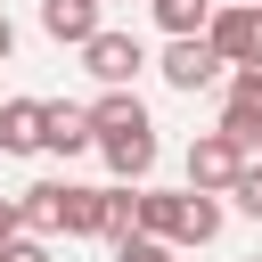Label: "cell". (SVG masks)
Instances as JSON below:
<instances>
[{
    "label": "cell",
    "mask_w": 262,
    "mask_h": 262,
    "mask_svg": "<svg viewBox=\"0 0 262 262\" xmlns=\"http://www.w3.org/2000/svg\"><path fill=\"white\" fill-rule=\"evenodd\" d=\"M213 237H221V205L188 188V246H213Z\"/></svg>",
    "instance_id": "5bb4252c"
},
{
    "label": "cell",
    "mask_w": 262,
    "mask_h": 262,
    "mask_svg": "<svg viewBox=\"0 0 262 262\" xmlns=\"http://www.w3.org/2000/svg\"><path fill=\"white\" fill-rule=\"evenodd\" d=\"M82 147H98V123H90V106H49V156H82Z\"/></svg>",
    "instance_id": "30bf717a"
},
{
    "label": "cell",
    "mask_w": 262,
    "mask_h": 262,
    "mask_svg": "<svg viewBox=\"0 0 262 262\" xmlns=\"http://www.w3.org/2000/svg\"><path fill=\"white\" fill-rule=\"evenodd\" d=\"M156 74H164L172 90H205V82L221 74V49H213V41H164Z\"/></svg>",
    "instance_id": "5b68a950"
},
{
    "label": "cell",
    "mask_w": 262,
    "mask_h": 262,
    "mask_svg": "<svg viewBox=\"0 0 262 262\" xmlns=\"http://www.w3.org/2000/svg\"><path fill=\"white\" fill-rule=\"evenodd\" d=\"M66 237H106V188H74L66 180Z\"/></svg>",
    "instance_id": "7c38bea8"
},
{
    "label": "cell",
    "mask_w": 262,
    "mask_h": 262,
    "mask_svg": "<svg viewBox=\"0 0 262 262\" xmlns=\"http://www.w3.org/2000/svg\"><path fill=\"white\" fill-rule=\"evenodd\" d=\"M8 49H16V25H8V16H0V66H8Z\"/></svg>",
    "instance_id": "ac0fdd59"
},
{
    "label": "cell",
    "mask_w": 262,
    "mask_h": 262,
    "mask_svg": "<svg viewBox=\"0 0 262 262\" xmlns=\"http://www.w3.org/2000/svg\"><path fill=\"white\" fill-rule=\"evenodd\" d=\"M49 147V98H0V156Z\"/></svg>",
    "instance_id": "277c9868"
},
{
    "label": "cell",
    "mask_w": 262,
    "mask_h": 262,
    "mask_svg": "<svg viewBox=\"0 0 262 262\" xmlns=\"http://www.w3.org/2000/svg\"><path fill=\"white\" fill-rule=\"evenodd\" d=\"M106 237H115V246L139 237V188H106Z\"/></svg>",
    "instance_id": "4fadbf2b"
},
{
    "label": "cell",
    "mask_w": 262,
    "mask_h": 262,
    "mask_svg": "<svg viewBox=\"0 0 262 262\" xmlns=\"http://www.w3.org/2000/svg\"><path fill=\"white\" fill-rule=\"evenodd\" d=\"M254 262H262V254H254Z\"/></svg>",
    "instance_id": "d6986e66"
},
{
    "label": "cell",
    "mask_w": 262,
    "mask_h": 262,
    "mask_svg": "<svg viewBox=\"0 0 262 262\" xmlns=\"http://www.w3.org/2000/svg\"><path fill=\"white\" fill-rule=\"evenodd\" d=\"M90 8H98V0H90Z\"/></svg>",
    "instance_id": "ffe728a7"
},
{
    "label": "cell",
    "mask_w": 262,
    "mask_h": 262,
    "mask_svg": "<svg viewBox=\"0 0 262 262\" xmlns=\"http://www.w3.org/2000/svg\"><path fill=\"white\" fill-rule=\"evenodd\" d=\"M246 164H254V156H246L229 131H196V139H188V188H196V196L237 188V172H246Z\"/></svg>",
    "instance_id": "6da1fadb"
},
{
    "label": "cell",
    "mask_w": 262,
    "mask_h": 262,
    "mask_svg": "<svg viewBox=\"0 0 262 262\" xmlns=\"http://www.w3.org/2000/svg\"><path fill=\"white\" fill-rule=\"evenodd\" d=\"M90 123H98V139H106V131H156L147 106H139V90H106V98L90 106Z\"/></svg>",
    "instance_id": "8fae6325"
},
{
    "label": "cell",
    "mask_w": 262,
    "mask_h": 262,
    "mask_svg": "<svg viewBox=\"0 0 262 262\" xmlns=\"http://www.w3.org/2000/svg\"><path fill=\"white\" fill-rule=\"evenodd\" d=\"M147 66V49L131 41V33H98L90 49H82V74H98L106 90H131V74Z\"/></svg>",
    "instance_id": "3957f363"
},
{
    "label": "cell",
    "mask_w": 262,
    "mask_h": 262,
    "mask_svg": "<svg viewBox=\"0 0 262 262\" xmlns=\"http://www.w3.org/2000/svg\"><path fill=\"white\" fill-rule=\"evenodd\" d=\"M0 262H49V246L41 237H16V246H0Z\"/></svg>",
    "instance_id": "2e32d148"
},
{
    "label": "cell",
    "mask_w": 262,
    "mask_h": 262,
    "mask_svg": "<svg viewBox=\"0 0 262 262\" xmlns=\"http://www.w3.org/2000/svg\"><path fill=\"white\" fill-rule=\"evenodd\" d=\"M213 131H229L246 156L262 147V74H229V98H221V123Z\"/></svg>",
    "instance_id": "7a4b0ae2"
},
{
    "label": "cell",
    "mask_w": 262,
    "mask_h": 262,
    "mask_svg": "<svg viewBox=\"0 0 262 262\" xmlns=\"http://www.w3.org/2000/svg\"><path fill=\"white\" fill-rule=\"evenodd\" d=\"M16 213H25V237H66V180H33Z\"/></svg>",
    "instance_id": "ba28073f"
},
{
    "label": "cell",
    "mask_w": 262,
    "mask_h": 262,
    "mask_svg": "<svg viewBox=\"0 0 262 262\" xmlns=\"http://www.w3.org/2000/svg\"><path fill=\"white\" fill-rule=\"evenodd\" d=\"M16 237H25V213H16L8 196H0V246H16Z\"/></svg>",
    "instance_id": "e0dca14e"
},
{
    "label": "cell",
    "mask_w": 262,
    "mask_h": 262,
    "mask_svg": "<svg viewBox=\"0 0 262 262\" xmlns=\"http://www.w3.org/2000/svg\"><path fill=\"white\" fill-rule=\"evenodd\" d=\"M98 156H106V172H115L123 188H139V180L156 172V131H106Z\"/></svg>",
    "instance_id": "52a82bcc"
},
{
    "label": "cell",
    "mask_w": 262,
    "mask_h": 262,
    "mask_svg": "<svg viewBox=\"0 0 262 262\" xmlns=\"http://www.w3.org/2000/svg\"><path fill=\"white\" fill-rule=\"evenodd\" d=\"M139 237L188 246V188H139Z\"/></svg>",
    "instance_id": "8992f818"
},
{
    "label": "cell",
    "mask_w": 262,
    "mask_h": 262,
    "mask_svg": "<svg viewBox=\"0 0 262 262\" xmlns=\"http://www.w3.org/2000/svg\"><path fill=\"white\" fill-rule=\"evenodd\" d=\"M41 33H49V41H74V49H90L106 25H98V8H90V0H41Z\"/></svg>",
    "instance_id": "9c48e42d"
},
{
    "label": "cell",
    "mask_w": 262,
    "mask_h": 262,
    "mask_svg": "<svg viewBox=\"0 0 262 262\" xmlns=\"http://www.w3.org/2000/svg\"><path fill=\"white\" fill-rule=\"evenodd\" d=\"M229 205L262 221V164H246V172H237V188H229Z\"/></svg>",
    "instance_id": "9a60e30c"
}]
</instances>
